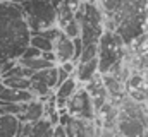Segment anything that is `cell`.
Listing matches in <instances>:
<instances>
[{
    "mask_svg": "<svg viewBox=\"0 0 148 137\" xmlns=\"http://www.w3.org/2000/svg\"><path fill=\"white\" fill-rule=\"evenodd\" d=\"M31 100H35V94L31 91L7 87V86L2 84V79H0V101L2 103H19V104H24V103H29Z\"/></svg>",
    "mask_w": 148,
    "mask_h": 137,
    "instance_id": "8fae6325",
    "label": "cell"
},
{
    "mask_svg": "<svg viewBox=\"0 0 148 137\" xmlns=\"http://www.w3.org/2000/svg\"><path fill=\"white\" fill-rule=\"evenodd\" d=\"M100 72H98V57L90 60V62H79L76 64V72H74V77L77 79V82L81 84H86L90 82L93 77H97Z\"/></svg>",
    "mask_w": 148,
    "mask_h": 137,
    "instance_id": "4fadbf2b",
    "label": "cell"
},
{
    "mask_svg": "<svg viewBox=\"0 0 148 137\" xmlns=\"http://www.w3.org/2000/svg\"><path fill=\"white\" fill-rule=\"evenodd\" d=\"M74 137H98V125L90 120L74 118Z\"/></svg>",
    "mask_w": 148,
    "mask_h": 137,
    "instance_id": "9a60e30c",
    "label": "cell"
},
{
    "mask_svg": "<svg viewBox=\"0 0 148 137\" xmlns=\"http://www.w3.org/2000/svg\"><path fill=\"white\" fill-rule=\"evenodd\" d=\"M117 132L121 134V137H148V125L138 118L127 117L119 111Z\"/></svg>",
    "mask_w": 148,
    "mask_h": 137,
    "instance_id": "52a82bcc",
    "label": "cell"
},
{
    "mask_svg": "<svg viewBox=\"0 0 148 137\" xmlns=\"http://www.w3.org/2000/svg\"><path fill=\"white\" fill-rule=\"evenodd\" d=\"M38 57H41V52L38 50V48H35V46H28L24 52H23V55L19 57V60H31V58H38Z\"/></svg>",
    "mask_w": 148,
    "mask_h": 137,
    "instance_id": "603a6c76",
    "label": "cell"
},
{
    "mask_svg": "<svg viewBox=\"0 0 148 137\" xmlns=\"http://www.w3.org/2000/svg\"><path fill=\"white\" fill-rule=\"evenodd\" d=\"M31 31L21 3L0 0V60H19L29 46Z\"/></svg>",
    "mask_w": 148,
    "mask_h": 137,
    "instance_id": "6da1fadb",
    "label": "cell"
},
{
    "mask_svg": "<svg viewBox=\"0 0 148 137\" xmlns=\"http://www.w3.org/2000/svg\"><path fill=\"white\" fill-rule=\"evenodd\" d=\"M138 68L148 70V52H145V53L140 55V58H138Z\"/></svg>",
    "mask_w": 148,
    "mask_h": 137,
    "instance_id": "cb8c5ba5",
    "label": "cell"
},
{
    "mask_svg": "<svg viewBox=\"0 0 148 137\" xmlns=\"http://www.w3.org/2000/svg\"><path fill=\"white\" fill-rule=\"evenodd\" d=\"M2 2H12V3H23L26 0H2Z\"/></svg>",
    "mask_w": 148,
    "mask_h": 137,
    "instance_id": "484cf974",
    "label": "cell"
},
{
    "mask_svg": "<svg viewBox=\"0 0 148 137\" xmlns=\"http://www.w3.org/2000/svg\"><path fill=\"white\" fill-rule=\"evenodd\" d=\"M43 118H45V101L38 100V98L26 103L23 113L19 115L21 122H40Z\"/></svg>",
    "mask_w": 148,
    "mask_h": 137,
    "instance_id": "7c38bea8",
    "label": "cell"
},
{
    "mask_svg": "<svg viewBox=\"0 0 148 137\" xmlns=\"http://www.w3.org/2000/svg\"><path fill=\"white\" fill-rule=\"evenodd\" d=\"M60 31L66 34L67 38H71V39L81 38V26H79V22H77V19H76V17L71 19L69 22H66V24L60 28Z\"/></svg>",
    "mask_w": 148,
    "mask_h": 137,
    "instance_id": "44dd1931",
    "label": "cell"
},
{
    "mask_svg": "<svg viewBox=\"0 0 148 137\" xmlns=\"http://www.w3.org/2000/svg\"><path fill=\"white\" fill-rule=\"evenodd\" d=\"M84 89L88 91V94L91 96L93 104H95V110L98 113V110L105 104V103L110 101V96H109V91L103 84V79H102V74H98L97 77H93L90 82H86Z\"/></svg>",
    "mask_w": 148,
    "mask_h": 137,
    "instance_id": "ba28073f",
    "label": "cell"
},
{
    "mask_svg": "<svg viewBox=\"0 0 148 137\" xmlns=\"http://www.w3.org/2000/svg\"><path fill=\"white\" fill-rule=\"evenodd\" d=\"M50 2H52V3H53V5H55V7H57V5H59V3H62V2H64V0H50Z\"/></svg>",
    "mask_w": 148,
    "mask_h": 137,
    "instance_id": "4316f807",
    "label": "cell"
},
{
    "mask_svg": "<svg viewBox=\"0 0 148 137\" xmlns=\"http://www.w3.org/2000/svg\"><path fill=\"white\" fill-rule=\"evenodd\" d=\"M76 19L81 26L83 45H98L102 34L105 33V16L97 3L83 2L76 12Z\"/></svg>",
    "mask_w": 148,
    "mask_h": 137,
    "instance_id": "3957f363",
    "label": "cell"
},
{
    "mask_svg": "<svg viewBox=\"0 0 148 137\" xmlns=\"http://www.w3.org/2000/svg\"><path fill=\"white\" fill-rule=\"evenodd\" d=\"M21 125L17 115H0V137H19Z\"/></svg>",
    "mask_w": 148,
    "mask_h": 137,
    "instance_id": "5bb4252c",
    "label": "cell"
},
{
    "mask_svg": "<svg viewBox=\"0 0 148 137\" xmlns=\"http://www.w3.org/2000/svg\"><path fill=\"white\" fill-rule=\"evenodd\" d=\"M21 65H24L26 68L33 70V72H40V70H45V68H50V67H55V64L45 60L43 57H38V58H31V60H19Z\"/></svg>",
    "mask_w": 148,
    "mask_h": 137,
    "instance_id": "ac0fdd59",
    "label": "cell"
},
{
    "mask_svg": "<svg viewBox=\"0 0 148 137\" xmlns=\"http://www.w3.org/2000/svg\"><path fill=\"white\" fill-rule=\"evenodd\" d=\"M52 137H69V136H67V132H66V129L62 125H57L52 130Z\"/></svg>",
    "mask_w": 148,
    "mask_h": 137,
    "instance_id": "d4e9b609",
    "label": "cell"
},
{
    "mask_svg": "<svg viewBox=\"0 0 148 137\" xmlns=\"http://www.w3.org/2000/svg\"><path fill=\"white\" fill-rule=\"evenodd\" d=\"M79 89V82H77V79L76 77H69L67 81H64V82H60L57 87H55V103H57V108L59 110H62V108H67V103L71 101V98H73L74 94H76V91Z\"/></svg>",
    "mask_w": 148,
    "mask_h": 137,
    "instance_id": "9c48e42d",
    "label": "cell"
},
{
    "mask_svg": "<svg viewBox=\"0 0 148 137\" xmlns=\"http://www.w3.org/2000/svg\"><path fill=\"white\" fill-rule=\"evenodd\" d=\"M97 57H98V45H86V46L83 45V52H81V57H79L77 64L79 62H90Z\"/></svg>",
    "mask_w": 148,
    "mask_h": 137,
    "instance_id": "7402d4cb",
    "label": "cell"
},
{
    "mask_svg": "<svg viewBox=\"0 0 148 137\" xmlns=\"http://www.w3.org/2000/svg\"><path fill=\"white\" fill-rule=\"evenodd\" d=\"M2 64H3V62L0 60V75H2Z\"/></svg>",
    "mask_w": 148,
    "mask_h": 137,
    "instance_id": "f1b7e54d",
    "label": "cell"
},
{
    "mask_svg": "<svg viewBox=\"0 0 148 137\" xmlns=\"http://www.w3.org/2000/svg\"><path fill=\"white\" fill-rule=\"evenodd\" d=\"M67 111L74 118H79V120H90V122L97 120V110H95L93 100L84 87H79L76 91V94L67 103Z\"/></svg>",
    "mask_w": 148,
    "mask_h": 137,
    "instance_id": "5b68a950",
    "label": "cell"
},
{
    "mask_svg": "<svg viewBox=\"0 0 148 137\" xmlns=\"http://www.w3.org/2000/svg\"><path fill=\"white\" fill-rule=\"evenodd\" d=\"M126 96L133 101L145 103L148 100V79L143 74H129V77L124 82Z\"/></svg>",
    "mask_w": 148,
    "mask_h": 137,
    "instance_id": "8992f818",
    "label": "cell"
},
{
    "mask_svg": "<svg viewBox=\"0 0 148 137\" xmlns=\"http://www.w3.org/2000/svg\"><path fill=\"white\" fill-rule=\"evenodd\" d=\"M124 39L115 33L105 29L98 41V72L107 74L124 60Z\"/></svg>",
    "mask_w": 148,
    "mask_h": 137,
    "instance_id": "277c9868",
    "label": "cell"
},
{
    "mask_svg": "<svg viewBox=\"0 0 148 137\" xmlns=\"http://www.w3.org/2000/svg\"><path fill=\"white\" fill-rule=\"evenodd\" d=\"M29 45L38 48L41 53L45 52H53V41L45 38L43 34H31V39H29Z\"/></svg>",
    "mask_w": 148,
    "mask_h": 137,
    "instance_id": "d6986e66",
    "label": "cell"
},
{
    "mask_svg": "<svg viewBox=\"0 0 148 137\" xmlns=\"http://www.w3.org/2000/svg\"><path fill=\"white\" fill-rule=\"evenodd\" d=\"M143 104H145V110H147V113H148V100L145 103H143Z\"/></svg>",
    "mask_w": 148,
    "mask_h": 137,
    "instance_id": "83f0119b",
    "label": "cell"
},
{
    "mask_svg": "<svg viewBox=\"0 0 148 137\" xmlns=\"http://www.w3.org/2000/svg\"><path fill=\"white\" fill-rule=\"evenodd\" d=\"M2 84L7 86V87H12V89H26V91H29L31 79H26V77H2Z\"/></svg>",
    "mask_w": 148,
    "mask_h": 137,
    "instance_id": "ffe728a7",
    "label": "cell"
},
{
    "mask_svg": "<svg viewBox=\"0 0 148 137\" xmlns=\"http://www.w3.org/2000/svg\"><path fill=\"white\" fill-rule=\"evenodd\" d=\"M122 3H124V0H97V5L100 7V10L107 17L115 16L122 9Z\"/></svg>",
    "mask_w": 148,
    "mask_h": 137,
    "instance_id": "e0dca14e",
    "label": "cell"
},
{
    "mask_svg": "<svg viewBox=\"0 0 148 137\" xmlns=\"http://www.w3.org/2000/svg\"><path fill=\"white\" fill-rule=\"evenodd\" d=\"M31 77L41 81V82H45L52 89H55L59 86V68H57V65L55 67H50V68H45V70H40V72H35Z\"/></svg>",
    "mask_w": 148,
    "mask_h": 137,
    "instance_id": "2e32d148",
    "label": "cell"
},
{
    "mask_svg": "<svg viewBox=\"0 0 148 137\" xmlns=\"http://www.w3.org/2000/svg\"><path fill=\"white\" fill-rule=\"evenodd\" d=\"M31 34H40L57 26V7L50 0H26L21 3Z\"/></svg>",
    "mask_w": 148,
    "mask_h": 137,
    "instance_id": "7a4b0ae2",
    "label": "cell"
},
{
    "mask_svg": "<svg viewBox=\"0 0 148 137\" xmlns=\"http://www.w3.org/2000/svg\"><path fill=\"white\" fill-rule=\"evenodd\" d=\"M53 52H55V57H57V65L66 64V62H73L74 60V41L60 31V34L57 36V39L53 41Z\"/></svg>",
    "mask_w": 148,
    "mask_h": 137,
    "instance_id": "30bf717a",
    "label": "cell"
}]
</instances>
